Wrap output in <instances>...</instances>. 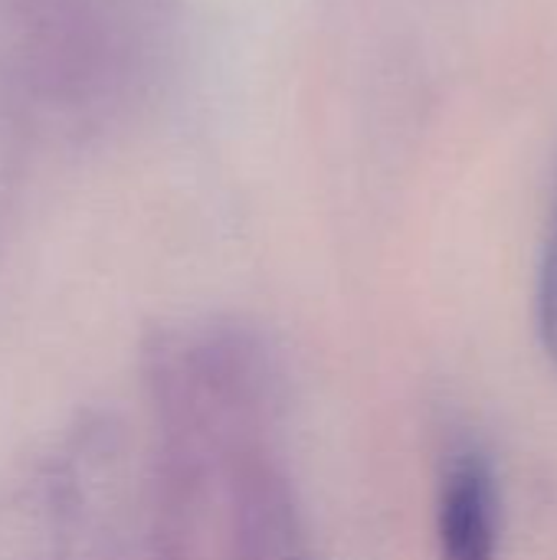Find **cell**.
I'll return each mask as SVG.
<instances>
[{"mask_svg":"<svg viewBox=\"0 0 557 560\" xmlns=\"http://www.w3.org/2000/svg\"><path fill=\"white\" fill-rule=\"evenodd\" d=\"M437 541L440 560H496L499 495L492 469L479 453H463L443 479Z\"/></svg>","mask_w":557,"mask_h":560,"instance_id":"6da1fadb","label":"cell"},{"mask_svg":"<svg viewBox=\"0 0 557 560\" xmlns=\"http://www.w3.org/2000/svg\"><path fill=\"white\" fill-rule=\"evenodd\" d=\"M538 328H542V341L557 364V236L545 256L542 266V282H538Z\"/></svg>","mask_w":557,"mask_h":560,"instance_id":"7a4b0ae2","label":"cell"}]
</instances>
